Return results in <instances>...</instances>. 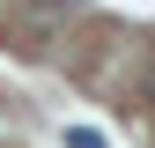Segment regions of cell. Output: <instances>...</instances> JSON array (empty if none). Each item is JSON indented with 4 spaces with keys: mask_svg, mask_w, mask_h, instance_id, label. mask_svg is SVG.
Returning a JSON list of instances; mask_svg holds the SVG:
<instances>
[{
    "mask_svg": "<svg viewBox=\"0 0 155 148\" xmlns=\"http://www.w3.org/2000/svg\"><path fill=\"white\" fill-rule=\"evenodd\" d=\"M67 148H111L104 126H67Z\"/></svg>",
    "mask_w": 155,
    "mask_h": 148,
    "instance_id": "cell-1",
    "label": "cell"
},
{
    "mask_svg": "<svg viewBox=\"0 0 155 148\" xmlns=\"http://www.w3.org/2000/svg\"><path fill=\"white\" fill-rule=\"evenodd\" d=\"M140 96H148V104H155V67H148V74H140Z\"/></svg>",
    "mask_w": 155,
    "mask_h": 148,
    "instance_id": "cell-2",
    "label": "cell"
}]
</instances>
